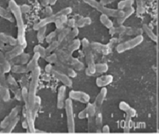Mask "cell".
<instances>
[{"label":"cell","instance_id":"8992f818","mask_svg":"<svg viewBox=\"0 0 159 134\" xmlns=\"http://www.w3.org/2000/svg\"><path fill=\"white\" fill-rule=\"evenodd\" d=\"M86 4H88L91 7L94 8L98 11L100 12L103 14H106L108 16L112 17H122L124 12L122 11L121 10H116V9H112L107 7H106L104 4H102L101 2H98L96 0H81Z\"/></svg>","mask_w":159,"mask_h":134},{"label":"cell","instance_id":"d590c367","mask_svg":"<svg viewBox=\"0 0 159 134\" xmlns=\"http://www.w3.org/2000/svg\"><path fill=\"white\" fill-rule=\"evenodd\" d=\"M60 47V42L57 40H53L51 43H50L49 45L47 48H46V50L47 52V54L49 55L52 53L53 51H56Z\"/></svg>","mask_w":159,"mask_h":134},{"label":"cell","instance_id":"74e56055","mask_svg":"<svg viewBox=\"0 0 159 134\" xmlns=\"http://www.w3.org/2000/svg\"><path fill=\"white\" fill-rule=\"evenodd\" d=\"M34 52H38L40 55V57L42 58H44L48 55L46 48H44L43 47H42L41 45H36L34 48Z\"/></svg>","mask_w":159,"mask_h":134},{"label":"cell","instance_id":"8d00e7d4","mask_svg":"<svg viewBox=\"0 0 159 134\" xmlns=\"http://www.w3.org/2000/svg\"><path fill=\"white\" fill-rule=\"evenodd\" d=\"M40 105H41V99L39 96H37L36 98H35V104L34 105V107L32 109V114L34 117L35 118L37 114L39 111V109L40 108Z\"/></svg>","mask_w":159,"mask_h":134},{"label":"cell","instance_id":"f6af8a7d","mask_svg":"<svg viewBox=\"0 0 159 134\" xmlns=\"http://www.w3.org/2000/svg\"><path fill=\"white\" fill-rule=\"evenodd\" d=\"M133 12H134L133 8L132 7H129V9H127L125 12H124V15L122 17H119V23H122L126 18H127L129 16H130V15H131L132 14Z\"/></svg>","mask_w":159,"mask_h":134},{"label":"cell","instance_id":"4dcf8cb0","mask_svg":"<svg viewBox=\"0 0 159 134\" xmlns=\"http://www.w3.org/2000/svg\"><path fill=\"white\" fill-rule=\"evenodd\" d=\"M0 17L6 19V20L12 22H14V17L11 14L10 12H9L7 9L0 6Z\"/></svg>","mask_w":159,"mask_h":134},{"label":"cell","instance_id":"30bf717a","mask_svg":"<svg viewBox=\"0 0 159 134\" xmlns=\"http://www.w3.org/2000/svg\"><path fill=\"white\" fill-rule=\"evenodd\" d=\"M7 82L9 89L14 94V97L17 100H21L22 94H21V89L20 88L19 84H17L16 79L11 74H9L7 77Z\"/></svg>","mask_w":159,"mask_h":134},{"label":"cell","instance_id":"816d5d0a","mask_svg":"<svg viewBox=\"0 0 159 134\" xmlns=\"http://www.w3.org/2000/svg\"><path fill=\"white\" fill-rule=\"evenodd\" d=\"M45 12L47 14L48 16H50V15L52 14V13H53V9H52L51 6H47L45 7Z\"/></svg>","mask_w":159,"mask_h":134},{"label":"cell","instance_id":"11a10c76","mask_svg":"<svg viewBox=\"0 0 159 134\" xmlns=\"http://www.w3.org/2000/svg\"><path fill=\"white\" fill-rule=\"evenodd\" d=\"M109 130H110V128H109V126L107 125H104V126L102 127V129L103 133H109V131H110Z\"/></svg>","mask_w":159,"mask_h":134},{"label":"cell","instance_id":"9c48e42d","mask_svg":"<svg viewBox=\"0 0 159 134\" xmlns=\"http://www.w3.org/2000/svg\"><path fill=\"white\" fill-rule=\"evenodd\" d=\"M143 40V36H142L141 35H137L134 38H132L130 40H129L127 41H125L119 44L116 48L117 51L118 53H122L124 51L130 50L140 45L142 42Z\"/></svg>","mask_w":159,"mask_h":134},{"label":"cell","instance_id":"e0dca14e","mask_svg":"<svg viewBox=\"0 0 159 134\" xmlns=\"http://www.w3.org/2000/svg\"><path fill=\"white\" fill-rule=\"evenodd\" d=\"M79 34V29L78 27H74L73 29L70 32L68 35L65 37V38L60 43V48H66L68 45L75 38V37Z\"/></svg>","mask_w":159,"mask_h":134},{"label":"cell","instance_id":"7402d4cb","mask_svg":"<svg viewBox=\"0 0 159 134\" xmlns=\"http://www.w3.org/2000/svg\"><path fill=\"white\" fill-rule=\"evenodd\" d=\"M0 38H1V40H2V42L4 44H7L11 47H14L19 44L17 38H16L13 37L12 36L6 34L5 33L1 32L0 33Z\"/></svg>","mask_w":159,"mask_h":134},{"label":"cell","instance_id":"d6986e66","mask_svg":"<svg viewBox=\"0 0 159 134\" xmlns=\"http://www.w3.org/2000/svg\"><path fill=\"white\" fill-rule=\"evenodd\" d=\"M92 50L101 53L103 55H107L110 52V47L107 45H104L99 42H92L90 43Z\"/></svg>","mask_w":159,"mask_h":134},{"label":"cell","instance_id":"5b68a950","mask_svg":"<svg viewBox=\"0 0 159 134\" xmlns=\"http://www.w3.org/2000/svg\"><path fill=\"white\" fill-rule=\"evenodd\" d=\"M72 12V9L70 7H65L63 9H61L58 12H56L55 14H52L50 16H48L47 17L41 19L38 22L34 24L33 29L35 30H38L39 29L47 26L48 24H50L51 23H55L57 20H58L60 17H61L63 15H69Z\"/></svg>","mask_w":159,"mask_h":134},{"label":"cell","instance_id":"ee69618b","mask_svg":"<svg viewBox=\"0 0 159 134\" xmlns=\"http://www.w3.org/2000/svg\"><path fill=\"white\" fill-rule=\"evenodd\" d=\"M59 32L57 30H55L53 32H51L50 34H48L46 37H45V40L47 42V43H51L52 41L54 40V38L58 36V34Z\"/></svg>","mask_w":159,"mask_h":134},{"label":"cell","instance_id":"3957f363","mask_svg":"<svg viewBox=\"0 0 159 134\" xmlns=\"http://www.w3.org/2000/svg\"><path fill=\"white\" fill-rule=\"evenodd\" d=\"M81 45L84 54L86 63L87 65L86 74L89 76L93 75L96 71V63L94 62V58L92 51V48L90 45V43L86 38H83L81 40Z\"/></svg>","mask_w":159,"mask_h":134},{"label":"cell","instance_id":"836d02e7","mask_svg":"<svg viewBox=\"0 0 159 134\" xmlns=\"http://www.w3.org/2000/svg\"><path fill=\"white\" fill-rule=\"evenodd\" d=\"M91 23V19L89 17H81L76 20V27H83L86 25H89Z\"/></svg>","mask_w":159,"mask_h":134},{"label":"cell","instance_id":"b9f144b4","mask_svg":"<svg viewBox=\"0 0 159 134\" xmlns=\"http://www.w3.org/2000/svg\"><path fill=\"white\" fill-rule=\"evenodd\" d=\"M58 59V55L56 53H53L48 55L45 58V60L48 63L51 64H55V63L57 61V60Z\"/></svg>","mask_w":159,"mask_h":134},{"label":"cell","instance_id":"7a4b0ae2","mask_svg":"<svg viewBox=\"0 0 159 134\" xmlns=\"http://www.w3.org/2000/svg\"><path fill=\"white\" fill-rule=\"evenodd\" d=\"M40 74L41 69L39 66H37L32 71H31V79L29 85L28 106L32 110L34 107L35 98L37 97V87L39 86Z\"/></svg>","mask_w":159,"mask_h":134},{"label":"cell","instance_id":"1f68e13d","mask_svg":"<svg viewBox=\"0 0 159 134\" xmlns=\"http://www.w3.org/2000/svg\"><path fill=\"white\" fill-rule=\"evenodd\" d=\"M11 71L14 73H28V70L26 66H24V65L21 64H16L13 65L11 68Z\"/></svg>","mask_w":159,"mask_h":134},{"label":"cell","instance_id":"83f0119b","mask_svg":"<svg viewBox=\"0 0 159 134\" xmlns=\"http://www.w3.org/2000/svg\"><path fill=\"white\" fill-rule=\"evenodd\" d=\"M19 121V118L17 117L16 118H14V120H12L5 128L2 129L0 131V133H11L14 130V129L15 128L16 125H17Z\"/></svg>","mask_w":159,"mask_h":134},{"label":"cell","instance_id":"bcb514c9","mask_svg":"<svg viewBox=\"0 0 159 134\" xmlns=\"http://www.w3.org/2000/svg\"><path fill=\"white\" fill-rule=\"evenodd\" d=\"M132 0H125L124 1H122L121 2H120V4H119V7L122 9L124 7H125L127 6H130V5L132 4Z\"/></svg>","mask_w":159,"mask_h":134},{"label":"cell","instance_id":"603a6c76","mask_svg":"<svg viewBox=\"0 0 159 134\" xmlns=\"http://www.w3.org/2000/svg\"><path fill=\"white\" fill-rule=\"evenodd\" d=\"M0 66L2 67V69L6 73H7L11 71L12 65L11 61L6 58L5 55L2 53L1 50H0Z\"/></svg>","mask_w":159,"mask_h":134},{"label":"cell","instance_id":"5bb4252c","mask_svg":"<svg viewBox=\"0 0 159 134\" xmlns=\"http://www.w3.org/2000/svg\"><path fill=\"white\" fill-rule=\"evenodd\" d=\"M97 109L94 104L88 103L86 107L80 111L78 115L80 119L88 118L89 117H93L95 116Z\"/></svg>","mask_w":159,"mask_h":134},{"label":"cell","instance_id":"f546056e","mask_svg":"<svg viewBox=\"0 0 159 134\" xmlns=\"http://www.w3.org/2000/svg\"><path fill=\"white\" fill-rule=\"evenodd\" d=\"M68 17L67 15H63L61 17H60L57 21L55 22L56 30H57L59 32L64 28V25L66 24L68 21Z\"/></svg>","mask_w":159,"mask_h":134},{"label":"cell","instance_id":"277c9868","mask_svg":"<svg viewBox=\"0 0 159 134\" xmlns=\"http://www.w3.org/2000/svg\"><path fill=\"white\" fill-rule=\"evenodd\" d=\"M55 53L61 61L70 66L76 71H81L84 68V64L78 58L73 56L72 54L69 53L66 50L58 48Z\"/></svg>","mask_w":159,"mask_h":134},{"label":"cell","instance_id":"6f0895ef","mask_svg":"<svg viewBox=\"0 0 159 134\" xmlns=\"http://www.w3.org/2000/svg\"><path fill=\"white\" fill-rule=\"evenodd\" d=\"M58 0H50V6H53L56 4Z\"/></svg>","mask_w":159,"mask_h":134},{"label":"cell","instance_id":"94428289","mask_svg":"<svg viewBox=\"0 0 159 134\" xmlns=\"http://www.w3.org/2000/svg\"><path fill=\"white\" fill-rule=\"evenodd\" d=\"M0 128H1V127H0Z\"/></svg>","mask_w":159,"mask_h":134},{"label":"cell","instance_id":"7c38bea8","mask_svg":"<svg viewBox=\"0 0 159 134\" xmlns=\"http://www.w3.org/2000/svg\"><path fill=\"white\" fill-rule=\"evenodd\" d=\"M24 117L26 118L28 123V130L29 133H34L35 132V118L32 114V110L29 108V106H24Z\"/></svg>","mask_w":159,"mask_h":134},{"label":"cell","instance_id":"ac0fdd59","mask_svg":"<svg viewBox=\"0 0 159 134\" xmlns=\"http://www.w3.org/2000/svg\"><path fill=\"white\" fill-rule=\"evenodd\" d=\"M66 86L64 84L58 88V94H57V107L59 109H61L65 107V97H66Z\"/></svg>","mask_w":159,"mask_h":134},{"label":"cell","instance_id":"c3c4849f","mask_svg":"<svg viewBox=\"0 0 159 134\" xmlns=\"http://www.w3.org/2000/svg\"><path fill=\"white\" fill-rule=\"evenodd\" d=\"M66 24H67L68 27H70V28L76 27V20L75 19H73V18L68 19Z\"/></svg>","mask_w":159,"mask_h":134},{"label":"cell","instance_id":"8fae6325","mask_svg":"<svg viewBox=\"0 0 159 134\" xmlns=\"http://www.w3.org/2000/svg\"><path fill=\"white\" fill-rule=\"evenodd\" d=\"M68 96L72 100H74L83 104H88L90 100L89 95L81 91L71 90L69 92Z\"/></svg>","mask_w":159,"mask_h":134},{"label":"cell","instance_id":"db71d44e","mask_svg":"<svg viewBox=\"0 0 159 134\" xmlns=\"http://www.w3.org/2000/svg\"><path fill=\"white\" fill-rule=\"evenodd\" d=\"M40 2L43 6L46 7L50 4V0H40Z\"/></svg>","mask_w":159,"mask_h":134},{"label":"cell","instance_id":"7dc6e473","mask_svg":"<svg viewBox=\"0 0 159 134\" xmlns=\"http://www.w3.org/2000/svg\"><path fill=\"white\" fill-rule=\"evenodd\" d=\"M145 32L147 33V34L148 35V37H150L153 41H157V37L152 32V31L148 29V28H146L145 29Z\"/></svg>","mask_w":159,"mask_h":134},{"label":"cell","instance_id":"ffe728a7","mask_svg":"<svg viewBox=\"0 0 159 134\" xmlns=\"http://www.w3.org/2000/svg\"><path fill=\"white\" fill-rule=\"evenodd\" d=\"M113 81V76L111 74L99 76L96 79V84L98 87H103L111 84Z\"/></svg>","mask_w":159,"mask_h":134},{"label":"cell","instance_id":"4fadbf2b","mask_svg":"<svg viewBox=\"0 0 159 134\" xmlns=\"http://www.w3.org/2000/svg\"><path fill=\"white\" fill-rule=\"evenodd\" d=\"M54 65L57 69L66 73L70 78H75L77 76V73L75 69H73L70 66L61 61L59 58L57 60V61L55 63Z\"/></svg>","mask_w":159,"mask_h":134},{"label":"cell","instance_id":"e575fe53","mask_svg":"<svg viewBox=\"0 0 159 134\" xmlns=\"http://www.w3.org/2000/svg\"><path fill=\"white\" fill-rule=\"evenodd\" d=\"M71 30V28L70 27H66V28H63L58 34V38L57 40L60 43L65 38V37L68 35V34L70 33V32Z\"/></svg>","mask_w":159,"mask_h":134},{"label":"cell","instance_id":"6da1fadb","mask_svg":"<svg viewBox=\"0 0 159 134\" xmlns=\"http://www.w3.org/2000/svg\"><path fill=\"white\" fill-rule=\"evenodd\" d=\"M9 8L16 22L18 43L24 48H26L27 43L25 38V29L20 6H19L14 0H10L9 1Z\"/></svg>","mask_w":159,"mask_h":134},{"label":"cell","instance_id":"60d3db41","mask_svg":"<svg viewBox=\"0 0 159 134\" xmlns=\"http://www.w3.org/2000/svg\"><path fill=\"white\" fill-rule=\"evenodd\" d=\"M6 73L0 66V87L8 86L7 82V77L5 75Z\"/></svg>","mask_w":159,"mask_h":134},{"label":"cell","instance_id":"f1b7e54d","mask_svg":"<svg viewBox=\"0 0 159 134\" xmlns=\"http://www.w3.org/2000/svg\"><path fill=\"white\" fill-rule=\"evenodd\" d=\"M0 96L4 102H8L11 99V93L9 86L0 87Z\"/></svg>","mask_w":159,"mask_h":134},{"label":"cell","instance_id":"52a82bcc","mask_svg":"<svg viewBox=\"0 0 159 134\" xmlns=\"http://www.w3.org/2000/svg\"><path fill=\"white\" fill-rule=\"evenodd\" d=\"M45 69L47 73L52 74L66 87H71L72 86L73 81L70 77L61 70L57 69L55 66H52V64L48 63Z\"/></svg>","mask_w":159,"mask_h":134},{"label":"cell","instance_id":"91938a15","mask_svg":"<svg viewBox=\"0 0 159 134\" xmlns=\"http://www.w3.org/2000/svg\"><path fill=\"white\" fill-rule=\"evenodd\" d=\"M1 96H0V104H1Z\"/></svg>","mask_w":159,"mask_h":134},{"label":"cell","instance_id":"9a60e30c","mask_svg":"<svg viewBox=\"0 0 159 134\" xmlns=\"http://www.w3.org/2000/svg\"><path fill=\"white\" fill-rule=\"evenodd\" d=\"M24 48H24L22 46L18 44L9 50L6 51L4 55L8 60L11 61L24 53Z\"/></svg>","mask_w":159,"mask_h":134},{"label":"cell","instance_id":"f35d334b","mask_svg":"<svg viewBox=\"0 0 159 134\" xmlns=\"http://www.w3.org/2000/svg\"><path fill=\"white\" fill-rule=\"evenodd\" d=\"M46 31H47V26L43 27L40 29H39L37 30V38L38 41L40 43L43 42V40L45 39L46 37Z\"/></svg>","mask_w":159,"mask_h":134},{"label":"cell","instance_id":"7bdbcfd3","mask_svg":"<svg viewBox=\"0 0 159 134\" xmlns=\"http://www.w3.org/2000/svg\"><path fill=\"white\" fill-rule=\"evenodd\" d=\"M108 69V66L106 63H98L96 64V71L98 73H105Z\"/></svg>","mask_w":159,"mask_h":134},{"label":"cell","instance_id":"44dd1931","mask_svg":"<svg viewBox=\"0 0 159 134\" xmlns=\"http://www.w3.org/2000/svg\"><path fill=\"white\" fill-rule=\"evenodd\" d=\"M107 94V89L105 87H102L101 90L100 91V92H99V94L97 95L94 102L93 103L97 109V110H99V108L101 107L105 97L106 96Z\"/></svg>","mask_w":159,"mask_h":134},{"label":"cell","instance_id":"ba28073f","mask_svg":"<svg viewBox=\"0 0 159 134\" xmlns=\"http://www.w3.org/2000/svg\"><path fill=\"white\" fill-rule=\"evenodd\" d=\"M65 109L66 118V124L68 133H75V121L73 111V102L70 98H68L65 100Z\"/></svg>","mask_w":159,"mask_h":134},{"label":"cell","instance_id":"cb8c5ba5","mask_svg":"<svg viewBox=\"0 0 159 134\" xmlns=\"http://www.w3.org/2000/svg\"><path fill=\"white\" fill-rule=\"evenodd\" d=\"M40 55L38 52H34V54L31 58L27 63V68L28 71H32L35 68L39 66V60L40 59Z\"/></svg>","mask_w":159,"mask_h":134},{"label":"cell","instance_id":"9f6ffc18","mask_svg":"<svg viewBox=\"0 0 159 134\" xmlns=\"http://www.w3.org/2000/svg\"><path fill=\"white\" fill-rule=\"evenodd\" d=\"M5 47V45H4V43L2 42V40H1V38H0V50H2Z\"/></svg>","mask_w":159,"mask_h":134},{"label":"cell","instance_id":"484cf974","mask_svg":"<svg viewBox=\"0 0 159 134\" xmlns=\"http://www.w3.org/2000/svg\"><path fill=\"white\" fill-rule=\"evenodd\" d=\"M81 45V41L79 38H75L66 48V51L70 53L73 54L75 51L78 50Z\"/></svg>","mask_w":159,"mask_h":134},{"label":"cell","instance_id":"d6a6232c","mask_svg":"<svg viewBox=\"0 0 159 134\" xmlns=\"http://www.w3.org/2000/svg\"><path fill=\"white\" fill-rule=\"evenodd\" d=\"M94 122H95V127L97 132H100L99 130L102 127V117L101 113L98 110L94 117Z\"/></svg>","mask_w":159,"mask_h":134},{"label":"cell","instance_id":"f5cc1de1","mask_svg":"<svg viewBox=\"0 0 159 134\" xmlns=\"http://www.w3.org/2000/svg\"><path fill=\"white\" fill-rule=\"evenodd\" d=\"M22 127L24 129H28V123H27V120L26 118L24 117L23 120L22 121Z\"/></svg>","mask_w":159,"mask_h":134},{"label":"cell","instance_id":"4316f807","mask_svg":"<svg viewBox=\"0 0 159 134\" xmlns=\"http://www.w3.org/2000/svg\"><path fill=\"white\" fill-rule=\"evenodd\" d=\"M119 108L122 110H124L126 112L127 115L132 117H134L135 115L136 112L135 110V109H134L133 108H132L130 106H129V105H128L127 103L124 102H121L119 104Z\"/></svg>","mask_w":159,"mask_h":134},{"label":"cell","instance_id":"680465c9","mask_svg":"<svg viewBox=\"0 0 159 134\" xmlns=\"http://www.w3.org/2000/svg\"><path fill=\"white\" fill-rule=\"evenodd\" d=\"M35 133H45V132H43V131H40L39 130H38V129H36L35 130Z\"/></svg>","mask_w":159,"mask_h":134},{"label":"cell","instance_id":"681fc988","mask_svg":"<svg viewBox=\"0 0 159 134\" xmlns=\"http://www.w3.org/2000/svg\"><path fill=\"white\" fill-rule=\"evenodd\" d=\"M20 84V86H25V85H29V81H28V78L25 75L23 76L21 78Z\"/></svg>","mask_w":159,"mask_h":134},{"label":"cell","instance_id":"2e32d148","mask_svg":"<svg viewBox=\"0 0 159 134\" xmlns=\"http://www.w3.org/2000/svg\"><path fill=\"white\" fill-rule=\"evenodd\" d=\"M19 111V106H16V107H13L11 109L9 114H8V115L5 117L4 118V119L0 122L1 128V129L5 128L12 120H14V118L17 117Z\"/></svg>","mask_w":159,"mask_h":134},{"label":"cell","instance_id":"d4e9b609","mask_svg":"<svg viewBox=\"0 0 159 134\" xmlns=\"http://www.w3.org/2000/svg\"><path fill=\"white\" fill-rule=\"evenodd\" d=\"M30 59V55L29 53H23L19 56L13 59L12 60L10 61L11 65H16V64H21V65H25L27 64Z\"/></svg>","mask_w":159,"mask_h":134},{"label":"cell","instance_id":"f907efd6","mask_svg":"<svg viewBox=\"0 0 159 134\" xmlns=\"http://www.w3.org/2000/svg\"><path fill=\"white\" fill-rule=\"evenodd\" d=\"M20 9H21V11H22V13H26V12H27L30 11V7L29 5L24 4L22 6H20Z\"/></svg>","mask_w":159,"mask_h":134},{"label":"cell","instance_id":"ab89813d","mask_svg":"<svg viewBox=\"0 0 159 134\" xmlns=\"http://www.w3.org/2000/svg\"><path fill=\"white\" fill-rule=\"evenodd\" d=\"M100 20L101 23L107 28L111 29V27H112V22L108 18V16L102 14V15L100 16Z\"/></svg>","mask_w":159,"mask_h":134}]
</instances>
